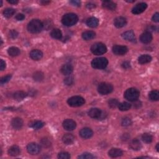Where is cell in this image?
I'll use <instances>...</instances> for the list:
<instances>
[{
  "label": "cell",
  "instance_id": "6da1fadb",
  "mask_svg": "<svg viewBox=\"0 0 159 159\" xmlns=\"http://www.w3.org/2000/svg\"><path fill=\"white\" fill-rule=\"evenodd\" d=\"M44 28V24L39 19H32L28 25V31L32 34H37L41 31Z\"/></svg>",
  "mask_w": 159,
  "mask_h": 159
},
{
  "label": "cell",
  "instance_id": "7a4b0ae2",
  "mask_svg": "<svg viewBox=\"0 0 159 159\" xmlns=\"http://www.w3.org/2000/svg\"><path fill=\"white\" fill-rule=\"evenodd\" d=\"M78 21V17L77 15L74 13H68L65 15L62 19V23L65 26L70 27L77 24Z\"/></svg>",
  "mask_w": 159,
  "mask_h": 159
},
{
  "label": "cell",
  "instance_id": "3957f363",
  "mask_svg": "<svg viewBox=\"0 0 159 159\" xmlns=\"http://www.w3.org/2000/svg\"><path fill=\"white\" fill-rule=\"evenodd\" d=\"M140 96V93L139 90L134 88H130L127 89L125 93L124 96V98L129 101L134 102L138 100Z\"/></svg>",
  "mask_w": 159,
  "mask_h": 159
},
{
  "label": "cell",
  "instance_id": "277c9868",
  "mask_svg": "<svg viewBox=\"0 0 159 159\" xmlns=\"http://www.w3.org/2000/svg\"><path fill=\"white\" fill-rule=\"evenodd\" d=\"M108 60L104 57H99L93 59L91 62V66L93 68L96 69H104L107 67Z\"/></svg>",
  "mask_w": 159,
  "mask_h": 159
},
{
  "label": "cell",
  "instance_id": "5b68a950",
  "mask_svg": "<svg viewBox=\"0 0 159 159\" xmlns=\"http://www.w3.org/2000/svg\"><path fill=\"white\" fill-rule=\"evenodd\" d=\"M91 51L93 54L96 55H103L107 52V47L103 43H95L91 46Z\"/></svg>",
  "mask_w": 159,
  "mask_h": 159
},
{
  "label": "cell",
  "instance_id": "8992f818",
  "mask_svg": "<svg viewBox=\"0 0 159 159\" xmlns=\"http://www.w3.org/2000/svg\"><path fill=\"white\" fill-rule=\"evenodd\" d=\"M67 103L72 107H79L85 103V100L82 96H75L70 98L67 101Z\"/></svg>",
  "mask_w": 159,
  "mask_h": 159
},
{
  "label": "cell",
  "instance_id": "52a82bcc",
  "mask_svg": "<svg viewBox=\"0 0 159 159\" xmlns=\"http://www.w3.org/2000/svg\"><path fill=\"white\" fill-rule=\"evenodd\" d=\"M113 90V86L110 83H101L98 87V91L100 94L102 95H106L111 93Z\"/></svg>",
  "mask_w": 159,
  "mask_h": 159
},
{
  "label": "cell",
  "instance_id": "ba28073f",
  "mask_svg": "<svg viewBox=\"0 0 159 159\" xmlns=\"http://www.w3.org/2000/svg\"><path fill=\"white\" fill-rule=\"evenodd\" d=\"M41 146L36 143H30L27 146V151L31 155H37L41 152Z\"/></svg>",
  "mask_w": 159,
  "mask_h": 159
},
{
  "label": "cell",
  "instance_id": "9c48e42d",
  "mask_svg": "<svg viewBox=\"0 0 159 159\" xmlns=\"http://www.w3.org/2000/svg\"><path fill=\"white\" fill-rule=\"evenodd\" d=\"M147 8V4L145 3H140L132 8V12L134 15H139L143 12Z\"/></svg>",
  "mask_w": 159,
  "mask_h": 159
},
{
  "label": "cell",
  "instance_id": "30bf717a",
  "mask_svg": "<svg viewBox=\"0 0 159 159\" xmlns=\"http://www.w3.org/2000/svg\"><path fill=\"white\" fill-rule=\"evenodd\" d=\"M128 51L127 47L124 46H114L113 47V52L114 54L117 55H125Z\"/></svg>",
  "mask_w": 159,
  "mask_h": 159
},
{
  "label": "cell",
  "instance_id": "8fae6325",
  "mask_svg": "<svg viewBox=\"0 0 159 159\" xmlns=\"http://www.w3.org/2000/svg\"><path fill=\"white\" fill-rule=\"evenodd\" d=\"M77 124L76 122H75L72 119H67L63 122V127L65 130L71 131L74 130L76 128Z\"/></svg>",
  "mask_w": 159,
  "mask_h": 159
},
{
  "label": "cell",
  "instance_id": "7c38bea8",
  "mask_svg": "<svg viewBox=\"0 0 159 159\" xmlns=\"http://www.w3.org/2000/svg\"><path fill=\"white\" fill-rule=\"evenodd\" d=\"M93 135V132L88 127L83 128L80 131V135L83 139H90Z\"/></svg>",
  "mask_w": 159,
  "mask_h": 159
},
{
  "label": "cell",
  "instance_id": "4fadbf2b",
  "mask_svg": "<svg viewBox=\"0 0 159 159\" xmlns=\"http://www.w3.org/2000/svg\"><path fill=\"white\" fill-rule=\"evenodd\" d=\"M11 126L16 130L21 129L23 126V121L20 118H13L11 121Z\"/></svg>",
  "mask_w": 159,
  "mask_h": 159
},
{
  "label": "cell",
  "instance_id": "5bb4252c",
  "mask_svg": "<svg viewBox=\"0 0 159 159\" xmlns=\"http://www.w3.org/2000/svg\"><path fill=\"white\" fill-rule=\"evenodd\" d=\"M61 73L64 75H68L71 74L73 71V67L72 65L70 64H67L64 65L60 69Z\"/></svg>",
  "mask_w": 159,
  "mask_h": 159
},
{
  "label": "cell",
  "instance_id": "9a60e30c",
  "mask_svg": "<svg viewBox=\"0 0 159 159\" xmlns=\"http://www.w3.org/2000/svg\"><path fill=\"white\" fill-rule=\"evenodd\" d=\"M101 114H102V111L98 108H91L88 111V115L90 118L93 119H100Z\"/></svg>",
  "mask_w": 159,
  "mask_h": 159
},
{
  "label": "cell",
  "instance_id": "2e32d148",
  "mask_svg": "<svg viewBox=\"0 0 159 159\" xmlns=\"http://www.w3.org/2000/svg\"><path fill=\"white\" fill-rule=\"evenodd\" d=\"M30 57L34 60H41L43 57V53L42 51L38 49L32 50L30 52Z\"/></svg>",
  "mask_w": 159,
  "mask_h": 159
},
{
  "label": "cell",
  "instance_id": "e0dca14e",
  "mask_svg": "<svg viewBox=\"0 0 159 159\" xmlns=\"http://www.w3.org/2000/svg\"><path fill=\"white\" fill-rule=\"evenodd\" d=\"M126 23H127V21L126 18H124V17L122 16L116 17V18L114 21V24L118 28H121L124 27V26H126Z\"/></svg>",
  "mask_w": 159,
  "mask_h": 159
},
{
  "label": "cell",
  "instance_id": "ac0fdd59",
  "mask_svg": "<svg viewBox=\"0 0 159 159\" xmlns=\"http://www.w3.org/2000/svg\"><path fill=\"white\" fill-rule=\"evenodd\" d=\"M152 36L149 32H145L142 34L140 37V41L143 44H149L152 41Z\"/></svg>",
  "mask_w": 159,
  "mask_h": 159
},
{
  "label": "cell",
  "instance_id": "d6986e66",
  "mask_svg": "<svg viewBox=\"0 0 159 159\" xmlns=\"http://www.w3.org/2000/svg\"><path fill=\"white\" fill-rule=\"evenodd\" d=\"M123 152L120 149L118 148H112L108 152V155L111 158H117L122 156Z\"/></svg>",
  "mask_w": 159,
  "mask_h": 159
},
{
  "label": "cell",
  "instance_id": "ffe728a7",
  "mask_svg": "<svg viewBox=\"0 0 159 159\" xmlns=\"http://www.w3.org/2000/svg\"><path fill=\"white\" fill-rule=\"evenodd\" d=\"M129 147L134 151H139L142 147V144L138 139H132L129 143Z\"/></svg>",
  "mask_w": 159,
  "mask_h": 159
},
{
  "label": "cell",
  "instance_id": "44dd1931",
  "mask_svg": "<svg viewBox=\"0 0 159 159\" xmlns=\"http://www.w3.org/2000/svg\"><path fill=\"white\" fill-rule=\"evenodd\" d=\"M122 36L123 39H124L126 41L130 42H133L135 39L134 32L132 31V30H128V31L125 32L124 33L122 34Z\"/></svg>",
  "mask_w": 159,
  "mask_h": 159
},
{
  "label": "cell",
  "instance_id": "7402d4cb",
  "mask_svg": "<svg viewBox=\"0 0 159 159\" xmlns=\"http://www.w3.org/2000/svg\"><path fill=\"white\" fill-rule=\"evenodd\" d=\"M99 21L95 17H91L86 20V25L91 28H96L98 26Z\"/></svg>",
  "mask_w": 159,
  "mask_h": 159
},
{
  "label": "cell",
  "instance_id": "603a6c76",
  "mask_svg": "<svg viewBox=\"0 0 159 159\" xmlns=\"http://www.w3.org/2000/svg\"><path fill=\"white\" fill-rule=\"evenodd\" d=\"M62 141L66 145H71L75 141V137L71 134H67L63 136Z\"/></svg>",
  "mask_w": 159,
  "mask_h": 159
},
{
  "label": "cell",
  "instance_id": "cb8c5ba5",
  "mask_svg": "<svg viewBox=\"0 0 159 159\" xmlns=\"http://www.w3.org/2000/svg\"><path fill=\"white\" fill-rule=\"evenodd\" d=\"M27 96V93L23 91H17L13 94V98L17 101L23 100Z\"/></svg>",
  "mask_w": 159,
  "mask_h": 159
},
{
  "label": "cell",
  "instance_id": "d4e9b609",
  "mask_svg": "<svg viewBox=\"0 0 159 159\" xmlns=\"http://www.w3.org/2000/svg\"><path fill=\"white\" fill-rule=\"evenodd\" d=\"M20 149L17 145H13L8 150V154L11 156L16 157L19 155L20 153Z\"/></svg>",
  "mask_w": 159,
  "mask_h": 159
},
{
  "label": "cell",
  "instance_id": "484cf974",
  "mask_svg": "<svg viewBox=\"0 0 159 159\" xmlns=\"http://www.w3.org/2000/svg\"><path fill=\"white\" fill-rule=\"evenodd\" d=\"M102 5L103 8L107 9L110 11H113L116 8V4L111 1H103Z\"/></svg>",
  "mask_w": 159,
  "mask_h": 159
},
{
  "label": "cell",
  "instance_id": "4316f807",
  "mask_svg": "<svg viewBox=\"0 0 159 159\" xmlns=\"http://www.w3.org/2000/svg\"><path fill=\"white\" fill-rule=\"evenodd\" d=\"M152 57L149 55L147 54H145V55H140L139 57V63L140 64H147L149 63L150 62L152 61Z\"/></svg>",
  "mask_w": 159,
  "mask_h": 159
},
{
  "label": "cell",
  "instance_id": "83f0119b",
  "mask_svg": "<svg viewBox=\"0 0 159 159\" xmlns=\"http://www.w3.org/2000/svg\"><path fill=\"white\" fill-rule=\"evenodd\" d=\"M95 32L92 31V30H87V31L84 32L82 34V37L84 40H86V41H90V40L95 38Z\"/></svg>",
  "mask_w": 159,
  "mask_h": 159
},
{
  "label": "cell",
  "instance_id": "f1b7e54d",
  "mask_svg": "<svg viewBox=\"0 0 159 159\" xmlns=\"http://www.w3.org/2000/svg\"><path fill=\"white\" fill-rule=\"evenodd\" d=\"M8 53L11 57H16L20 54V50L16 47H11L8 48Z\"/></svg>",
  "mask_w": 159,
  "mask_h": 159
},
{
  "label": "cell",
  "instance_id": "f546056e",
  "mask_svg": "<svg viewBox=\"0 0 159 159\" xmlns=\"http://www.w3.org/2000/svg\"><path fill=\"white\" fill-rule=\"evenodd\" d=\"M50 36L52 38L55 39H61L62 37V33L59 29H53L50 32Z\"/></svg>",
  "mask_w": 159,
  "mask_h": 159
},
{
  "label": "cell",
  "instance_id": "4dcf8cb0",
  "mask_svg": "<svg viewBox=\"0 0 159 159\" xmlns=\"http://www.w3.org/2000/svg\"><path fill=\"white\" fill-rule=\"evenodd\" d=\"M118 106L120 111H128V110L131 108V104L127 102H122L121 103H119Z\"/></svg>",
  "mask_w": 159,
  "mask_h": 159
},
{
  "label": "cell",
  "instance_id": "1f68e13d",
  "mask_svg": "<svg viewBox=\"0 0 159 159\" xmlns=\"http://www.w3.org/2000/svg\"><path fill=\"white\" fill-rule=\"evenodd\" d=\"M16 11L15 9L12 8H7L5 9L3 11V15L4 17H7V18H10L15 15Z\"/></svg>",
  "mask_w": 159,
  "mask_h": 159
},
{
  "label": "cell",
  "instance_id": "d6a6232c",
  "mask_svg": "<svg viewBox=\"0 0 159 159\" xmlns=\"http://www.w3.org/2000/svg\"><path fill=\"white\" fill-rule=\"evenodd\" d=\"M149 97L152 101H158L159 99V92L157 90H153L149 93Z\"/></svg>",
  "mask_w": 159,
  "mask_h": 159
},
{
  "label": "cell",
  "instance_id": "836d02e7",
  "mask_svg": "<svg viewBox=\"0 0 159 159\" xmlns=\"http://www.w3.org/2000/svg\"><path fill=\"white\" fill-rule=\"evenodd\" d=\"M44 78V73L41 72H36L33 75V78L36 82H41Z\"/></svg>",
  "mask_w": 159,
  "mask_h": 159
},
{
  "label": "cell",
  "instance_id": "e575fe53",
  "mask_svg": "<svg viewBox=\"0 0 159 159\" xmlns=\"http://www.w3.org/2000/svg\"><path fill=\"white\" fill-rule=\"evenodd\" d=\"M44 125H45V123L43 122L42 121H37L36 122H34L30 126H31L33 129H41L42 127H43Z\"/></svg>",
  "mask_w": 159,
  "mask_h": 159
},
{
  "label": "cell",
  "instance_id": "d590c367",
  "mask_svg": "<svg viewBox=\"0 0 159 159\" xmlns=\"http://www.w3.org/2000/svg\"><path fill=\"white\" fill-rule=\"evenodd\" d=\"M142 139L145 143H151L152 142L153 137L148 133H144L142 135Z\"/></svg>",
  "mask_w": 159,
  "mask_h": 159
},
{
  "label": "cell",
  "instance_id": "8d00e7d4",
  "mask_svg": "<svg viewBox=\"0 0 159 159\" xmlns=\"http://www.w3.org/2000/svg\"><path fill=\"white\" fill-rule=\"evenodd\" d=\"M108 104L110 108H115L118 106L119 102L116 99H111L108 101Z\"/></svg>",
  "mask_w": 159,
  "mask_h": 159
},
{
  "label": "cell",
  "instance_id": "74e56055",
  "mask_svg": "<svg viewBox=\"0 0 159 159\" xmlns=\"http://www.w3.org/2000/svg\"><path fill=\"white\" fill-rule=\"evenodd\" d=\"M58 158L60 159H69L70 158V155L68 152H62L58 154Z\"/></svg>",
  "mask_w": 159,
  "mask_h": 159
},
{
  "label": "cell",
  "instance_id": "f35d334b",
  "mask_svg": "<svg viewBox=\"0 0 159 159\" xmlns=\"http://www.w3.org/2000/svg\"><path fill=\"white\" fill-rule=\"evenodd\" d=\"M78 158H82V159H92L95 158V156H93L92 154L90 153H84L82 154L81 156H79L78 157Z\"/></svg>",
  "mask_w": 159,
  "mask_h": 159
},
{
  "label": "cell",
  "instance_id": "ab89813d",
  "mask_svg": "<svg viewBox=\"0 0 159 159\" xmlns=\"http://www.w3.org/2000/svg\"><path fill=\"white\" fill-rule=\"evenodd\" d=\"M121 124L123 126H129L132 124V121L129 118H124L122 120Z\"/></svg>",
  "mask_w": 159,
  "mask_h": 159
},
{
  "label": "cell",
  "instance_id": "60d3db41",
  "mask_svg": "<svg viewBox=\"0 0 159 159\" xmlns=\"http://www.w3.org/2000/svg\"><path fill=\"white\" fill-rule=\"evenodd\" d=\"M73 83V78L72 76H69L67 77V78H65L64 79V83L66 85H72Z\"/></svg>",
  "mask_w": 159,
  "mask_h": 159
},
{
  "label": "cell",
  "instance_id": "b9f144b4",
  "mask_svg": "<svg viewBox=\"0 0 159 159\" xmlns=\"http://www.w3.org/2000/svg\"><path fill=\"white\" fill-rule=\"evenodd\" d=\"M41 144L44 147H49L51 145V143L50 142V140L46 138L42 139L41 140Z\"/></svg>",
  "mask_w": 159,
  "mask_h": 159
},
{
  "label": "cell",
  "instance_id": "7bdbcfd3",
  "mask_svg": "<svg viewBox=\"0 0 159 159\" xmlns=\"http://www.w3.org/2000/svg\"><path fill=\"white\" fill-rule=\"evenodd\" d=\"M11 77H12L11 75H8L1 78V85H3V84H5V83H8L9 81L10 80Z\"/></svg>",
  "mask_w": 159,
  "mask_h": 159
},
{
  "label": "cell",
  "instance_id": "ee69618b",
  "mask_svg": "<svg viewBox=\"0 0 159 159\" xmlns=\"http://www.w3.org/2000/svg\"><path fill=\"white\" fill-rule=\"evenodd\" d=\"M9 35H10V37L11 39H15L17 38V36H18L19 33L17 32V30H15V29H12V30H10V33H9Z\"/></svg>",
  "mask_w": 159,
  "mask_h": 159
},
{
  "label": "cell",
  "instance_id": "f6af8a7d",
  "mask_svg": "<svg viewBox=\"0 0 159 159\" xmlns=\"http://www.w3.org/2000/svg\"><path fill=\"white\" fill-rule=\"evenodd\" d=\"M152 20L153 22H155V23H158L159 22V13L158 12H156L153 15V16H152Z\"/></svg>",
  "mask_w": 159,
  "mask_h": 159
},
{
  "label": "cell",
  "instance_id": "bcb514c9",
  "mask_svg": "<svg viewBox=\"0 0 159 159\" xmlns=\"http://www.w3.org/2000/svg\"><path fill=\"white\" fill-rule=\"evenodd\" d=\"M25 19V16L23 14H17L16 16V19L17 21H23Z\"/></svg>",
  "mask_w": 159,
  "mask_h": 159
},
{
  "label": "cell",
  "instance_id": "7dc6e473",
  "mask_svg": "<svg viewBox=\"0 0 159 159\" xmlns=\"http://www.w3.org/2000/svg\"><path fill=\"white\" fill-rule=\"evenodd\" d=\"M122 67L124 68H125V69H128V68H129L131 67V65H130V63L129 62H124L122 63Z\"/></svg>",
  "mask_w": 159,
  "mask_h": 159
},
{
  "label": "cell",
  "instance_id": "c3c4849f",
  "mask_svg": "<svg viewBox=\"0 0 159 159\" xmlns=\"http://www.w3.org/2000/svg\"><path fill=\"white\" fill-rule=\"evenodd\" d=\"M6 62L3 59L1 60V63H0V69L1 70H3L6 68Z\"/></svg>",
  "mask_w": 159,
  "mask_h": 159
},
{
  "label": "cell",
  "instance_id": "681fc988",
  "mask_svg": "<svg viewBox=\"0 0 159 159\" xmlns=\"http://www.w3.org/2000/svg\"><path fill=\"white\" fill-rule=\"evenodd\" d=\"M70 3H71L73 6H80L81 4V3L80 1H70Z\"/></svg>",
  "mask_w": 159,
  "mask_h": 159
},
{
  "label": "cell",
  "instance_id": "f907efd6",
  "mask_svg": "<svg viewBox=\"0 0 159 159\" xmlns=\"http://www.w3.org/2000/svg\"><path fill=\"white\" fill-rule=\"evenodd\" d=\"M95 6H96L95 4H92V3H88V4H87V5H86V7L88 9H90V10H91V9L95 8Z\"/></svg>",
  "mask_w": 159,
  "mask_h": 159
},
{
  "label": "cell",
  "instance_id": "816d5d0a",
  "mask_svg": "<svg viewBox=\"0 0 159 159\" xmlns=\"http://www.w3.org/2000/svg\"><path fill=\"white\" fill-rule=\"evenodd\" d=\"M8 3H10V4H16L18 3V1L17 0H8Z\"/></svg>",
  "mask_w": 159,
  "mask_h": 159
},
{
  "label": "cell",
  "instance_id": "f5cc1de1",
  "mask_svg": "<svg viewBox=\"0 0 159 159\" xmlns=\"http://www.w3.org/2000/svg\"><path fill=\"white\" fill-rule=\"evenodd\" d=\"M41 3L42 4H43V5H47V4H48V3H50V1H41Z\"/></svg>",
  "mask_w": 159,
  "mask_h": 159
},
{
  "label": "cell",
  "instance_id": "db71d44e",
  "mask_svg": "<svg viewBox=\"0 0 159 159\" xmlns=\"http://www.w3.org/2000/svg\"><path fill=\"white\" fill-rule=\"evenodd\" d=\"M158 145H159V144H157V145H156V150H157V152H159Z\"/></svg>",
  "mask_w": 159,
  "mask_h": 159
},
{
  "label": "cell",
  "instance_id": "11a10c76",
  "mask_svg": "<svg viewBox=\"0 0 159 159\" xmlns=\"http://www.w3.org/2000/svg\"><path fill=\"white\" fill-rule=\"evenodd\" d=\"M135 1H127V2H129V3H133Z\"/></svg>",
  "mask_w": 159,
  "mask_h": 159
},
{
  "label": "cell",
  "instance_id": "9f6ffc18",
  "mask_svg": "<svg viewBox=\"0 0 159 159\" xmlns=\"http://www.w3.org/2000/svg\"><path fill=\"white\" fill-rule=\"evenodd\" d=\"M2 4H3V1H1V6H2Z\"/></svg>",
  "mask_w": 159,
  "mask_h": 159
}]
</instances>
